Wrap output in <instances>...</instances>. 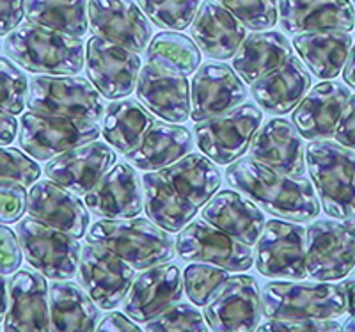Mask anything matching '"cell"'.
I'll use <instances>...</instances> for the list:
<instances>
[{
  "mask_svg": "<svg viewBox=\"0 0 355 332\" xmlns=\"http://www.w3.org/2000/svg\"><path fill=\"white\" fill-rule=\"evenodd\" d=\"M226 180L234 191L245 194L277 219L307 222L320 213V201L309 180L281 175L250 157L231 164Z\"/></svg>",
  "mask_w": 355,
  "mask_h": 332,
  "instance_id": "obj_1",
  "label": "cell"
},
{
  "mask_svg": "<svg viewBox=\"0 0 355 332\" xmlns=\"http://www.w3.org/2000/svg\"><path fill=\"white\" fill-rule=\"evenodd\" d=\"M9 59L36 75H77L85 66L82 37L36 24H20L6 37Z\"/></svg>",
  "mask_w": 355,
  "mask_h": 332,
  "instance_id": "obj_2",
  "label": "cell"
},
{
  "mask_svg": "<svg viewBox=\"0 0 355 332\" xmlns=\"http://www.w3.org/2000/svg\"><path fill=\"white\" fill-rule=\"evenodd\" d=\"M87 243L101 245L135 270L164 265L176 254V243L150 219H101L89 227Z\"/></svg>",
  "mask_w": 355,
  "mask_h": 332,
  "instance_id": "obj_3",
  "label": "cell"
},
{
  "mask_svg": "<svg viewBox=\"0 0 355 332\" xmlns=\"http://www.w3.org/2000/svg\"><path fill=\"white\" fill-rule=\"evenodd\" d=\"M306 164L323 211L339 220L355 219V151L336 141H315L306 150Z\"/></svg>",
  "mask_w": 355,
  "mask_h": 332,
  "instance_id": "obj_4",
  "label": "cell"
},
{
  "mask_svg": "<svg viewBox=\"0 0 355 332\" xmlns=\"http://www.w3.org/2000/svg\"><path fill=\"white\" fill-rule=\"evenodd\" d=\"M263 315L268 320L320 318L336 320L348 313L347 295L341 284L286 283L275 281L263 288Z\"/></svg>",
  "mask_w": 355,
  "mask_h": 332,
  "instance_id": "obj_5",
  "label": "cell"
},
{
  "mask_svg": "<svg viewBox=\"0 0 355 332\" xmlns=\"http://www.w3.org/2000/svg\"><path fill=\"white\" fill-rule=\"evenodd\" d=\"M27 109L44 116L98 123L105 100L89 80L75 75H37L28 82Z\"/></svg>",
  "mask_w": 355,
  "mask_h": 332,
  "instance_id": "obj_6",
  "label": "cell"
},
{
  "mask_svg": "<svg viewBox=\"0 0 355 332\" xmlns=\"http://www.w3.org/2000/svg\"><path fill=\"white\" fill-rule=\"evenodd\" d=\"M15 233L28 265L44 277L68 281L77 274L82 251L78 238L46 226L31 215L18 220Z\"/></svg>",
  "mask_w": 355,
  "mask_h": 332,
  "instance_id": "obj_7",
  "label": "cell"
},
{
  "mask_svg": "<svg viewBox=\"0 0 355 332\" xmlns=\"http://www.w3.org/2000/svg\"><path fill=\"white\" fill-rule=\"evenodd\" d=\"M261 121V109L254 103H243L217 118L196 123V144L211 162L227 166L249 150Z\"/></svg>",
  "mask_w": 355,
  "mask_h": 332,
  "instance_id": "obj_8",
  "label": "cell"
},
{
  "mask_svg": "<svg viewBox=\"0 0 355 332\" xmlns=\"http://www.w3.org/2000/svg\"><path fill=\"white\" fill-rule=\"evenodd\" d=\"M100 132V125L94 121L25 112L18 128V142L34 160H52L66 151L96 141Z\"/></svg>",
  "mask_w": 355,
  "mask_h": 332,
  "instance_id": "obj_9",
  "label": "cell"
},
{
  "mask_svg": "<svg viewBox=\"0 0 355 332\" xmlns=\"http://www.w3.org/2000/svg\"><path fill=\"white\" fill-rule=\"evenodd\" d=\"M142 62L139 53L105 37H89L85 45V71L89 82L103 98L121 100L135 91Z\"/></svg>",
  "mask_w": 355,
  "mask_h": 332,
  "instance_id": "obj_10",
  "label": "cell"
},
{
  "mask_svg": "<svg viewBox=\"0 0 355 332\" xmlns=\"http://www.w3.org/2000/svg\"><path fill=\"white\" fill-rule=\"evenodd\" d=\"M176 251L183 261L215 265L230 272L249 270L254 263V252L249 245L205 219L192 220L183 227L178 236Z\"/></svg>",
  "mask_w": 355,
  "mask_h": 332,
  "instance_id": "obj_11",
  "label": "cell"
},
{
  "mask_svg": "<svg viewBox=\"0 0 355 332\" xmlns=\"http://www.w3.org/2000/svg\"><path fill=\"white\" fill-rule=\"evenodd\" d=\"M306 227L290 220H266L256 243L254 265L261 276L275 279H304L306 274Z\"/></svg>",
  "mask_w": 355,
  "mask_h": 332,
  "instance_id": "obj_12",
  "label": "cell"
},
{
  "mask_svg": "<svg viewBox=\"0 0 355 332\" xmlns=\"http://www.w3.org/2000/svg\"><path fill=\"white\" fill-rule=\"evenodd\" d=\"M306 274L331 283L347 277L355 267V235L345 224L320 220L307 227Z\"/></svg>",
  "mask_w": 355,
  "mask_h": 332,
  "instance_id": "obj_13",
  "label": "cell"
},
{
  "mask_svg": "<svg viewBox=\"0 0 355 332\" xmlns=\"http://www.w3.org/2000/svg\"><path fill=\"white\" fill-rule=\"evenodd\" d=\"M135 279V268L109 249L87 243L78 259V283L100 309L117 308Z\"/></svg>",
  "mask_w": 355,
  "mask_h": 332,
  "instance_id": "obj_14",
  "label": "cell"
},
{
  "mask_svg": "<svg viewBox=\"0 0 355 332\" xmlns=\"http://www.w3.org/2000/svg\"><path fill=\"white\" fill-rule=\"evenodd\" d=\"M263 315L261 290L252 276H233L205 306V320L214 332H256Z\"/></svg>",
  "mask_w": 355,
  "mask_h": 332,
  "instance_id": "obj_15",
  "label": "cell"
},
{
  "mask_svg": "<svg viewBox=\"0 0 355 332\" xmlns=\"http://www.w3.org/2000/svg\"><path fill=\"white\" fill-rule=\"evenodd\" d=\"M247 87L231 66L206 62L199 66L190 87V116L196 123L217 118L243 105Z\"/></svg>",
  "mask_w": 355,
  "mask_h": 332,
  "instance_id": "obj_16",
  "label": "cell"
},
{
  "mask_svg": "<svg viewBox=\"0 0 355 332\" xmlns=\"http://www.w3.org/2000/svg\"><path fill=\"white\" fill-rule=\"evenodd\" d=\"M89 25L94 36L135 53L148 49L153 34L150 20L133 0H89Z\"/></svg>",
  "mask_w": 355,
  "mask_h": 332,
  "instance_id": "obj_17",
  "label": "cell"
},
{
  "mask_svg": "<svg viewBox=\"0 0 355 332\" xmlns=\"http://www.w3.org/2000/svg\"><path fill=\"white\" fill-rule=\"evenodd\" d=\"M183 277L176 265H157L141 272L123 302V311L130 320L146 324L183 297Z\"/></svg>",
  "mask_w": 355,
  "mask_h": 332,
  "instance_id": "obj_18",
  "label": "cell"
},
{
  "mask_svg": "<svg viewBox=\"0 0 355 332\" xmlns=\"http://www.w3.org/2000/svg\"><path fill=\"white\" fill-rule=\"evenodd\" d=\"M252 160L291 178L306 176V146L299 130L288 119L272 118L258 128L249 146Z\"/></svg>",
  "mask_w": 355,
  "mask_h": 332,
  "instance_id": "obj_19",
  "label": "cell"
},
{
  "mask_svg": "<svg viewBox=\"0 0 355 332\" xmlns=\"http://www.w3.org/2000/svg\"><path fill=\"white\" fill-rule=\"evenodd\" d=\"M4 332H50L49 284L37 270L21 268L9 281Z\"/></svg>",
  "mask_w": 355,
  "mask_h": 332,
  "instance_id": "obj_20",
  "label": "cell"
},
{
  "mask_svg": "<svg viewBox=\"0 0 355 332\" xmlns=\"http://www.w3.org/2000/svg\"><path fill=\"white\" fill-rule=\"evenodd\" d=\"M114 164L116 153L107 146V142L93 141L49 160L44 175L73 194L85 195L112 169Z\"/></svg>",
  "mask_w": 355,
  "mask_h": 332,
  "instance_id": "obj_21",
  "label": "cell"
},
{
  "mask_svg": "<svg viewBox=\"0 0 355 332\" xmlns=\"http://www.w3.org/2000/svg\"><path fill=\"white\" fill-rule=\"evenodd\" d=\"M85 207L101 219H133L144 208L142 180L128 164L114 166L85 194Z\"/></svg>",
  "mask_w": 355,
  "mask_h": 332,
  "instance_id": "obj_22",
  "label": "cell"
},
{
  "mask_svg": "<svg viewBox=\"0 0 355 332\" xmlns=\"http://www.w3.org/2000/svg\"><path fill=\"white\" fill-rule=\"evenodd\" d=\"M135 91L139 102L158 118L169 123L190 118V85L185 75L148 62L141 68Z\"/></svg>",
  "mask_w": 355,
  "mask_h": 332,
  "instance_id": "obj_23",
  "label": "cell"
},
{
  "mask_svg": "<svg viewBox=\"0 0 355 332\" xmlns=\"http://www.w3.org/2000/svg\"><path fill=\"white\" fill-rule=\"evenodd\" d=\"M277 20L288 34L355 28V9L350 0H279Z\"/></svg>",
  "mask_w": 355,
  "mask_h": 332,
  "instance_id": "obj_24",
  "label": "cell"
},
{
  "mask_svg": "<svg viewBox=\"0 0 355 332\" xmlns=\"http://www.w3.org/2000/svg\"><path fill=\"white\" fill-rule=\"evenodd\" d=\"M352 93L339 82H322L315 85L295 107L291 123L307 141H325L334 137L336 125L350 100Z\"/></svg>",
  "mask_w": 355,
  "mask_h": 332,
  "instance_id": "obj_25",
  "label": "cell"
},
{
  "mask_svg": "<svg viewBox=\"0 0 355 332\" xmlns=\"http://www.w3.org/2000/svg\"><path fill=\"white\" fill-rule=\"evenodd\" d=\"M27 211L50 227L75 238L87 233L89 211L77 194L53 182H36L28 192Z\"/></svg>",
  "mask_w": 355,
  "mask_h": 332,
  "instance_id": "obj_26",
  "label": "cell"
},
{
  "mask_svg": "<svg viewBox=\"0 0 355 332\" xmlns=\"http://www.w3.org/2000/svg\"><path fill=\"white\" fill-rule=\"evenodd\" d=\"M311 87V75L304 62L291 55L284 64L250 84V94L263 112L283 116L304 100Z\"/></svg>",
  "mask_w": 355,
  "mask_h": 332,
  "instance_id": "obj_27",
  "label": "cell"
},
{
  "mask_svg": "<svg viewBox=\"0 0 355 332\" xmlns=\"http://www.w3.org/2000/svg\"><path fill=\"white\" fill-rule=\"evenodd\" d=\"M202 219L249 247L258 243L266 224L258 204L239 191L215 194L202 208Z\"/></svg>",
  "mask_w": 355,
  "mask_h": 332,
  "instance_id": "obj_28",
  "label": "cell"
},
{
  "mask_svg": "<svg viewBox=\"0 0 355 332\" xmlns=\"http://www.w3.org/2000/svg\"><path fill=\"white\" fill-rule=\"evenodd\" d=\"M192 37L206 57L233 59L247 37V28L215 0H206L192 21Z\"/></svg>",
  "mask_w": 355,
  "mask_h": 332,
  "instance_id": "obj_29",
  "label": "cell"
},
{
  "mask_svg": "<svg viewBox=\"0 0 355 332\" xmlns=\"http://www.w3.org/2000/svg\"><path fill=\"white\" fill-rule=\"evenodd\" d=\"M192 151V134L189 128L173 123L155 121L137 146L126 153L132 166L148 173H158L176 164Z\"/></svg>",
  "mask_w": 355,
  "mask_h": 332,
  "instance_id": "obj_30",
  "label": "cell"
},
{
  "mask_svg": "<svg viewBox=\"0 0 355 332\" xmlns=\"http://www.w3.org/2000/svg\"><path fill=\"white\" fill-rule=\"evenodd\" d=\"M50 332H96L100 308L71 281L50 286Z\"/></svg>",
  "mask_w": 355,
  "mask_h": 332,
  "instance_id": "obj_31",
  "label": "cell"
},
{
  "mask_svg": "<svg viewBox=\"0 0 355 332\" xmlns=\"http://www.w3.org/2000/svg\"><path fill=\"white\" fill-rule=\"evenodd\" d=\"M293 49L311 73L323 80H331L345 68L352 49V36L341 30L297 34L293 37Z\"/></svg>",
  "mask_w": 355,
  "mask_h": 332,
  "instance_id": "obj_32",
  "label": "cell"
},
{
  "mask_svg": "<svg viewBox=\"0 0 355 332\" xmlns=\"http://www.w3.org/2000/svg\"><path fill=\"white\" fill-rule=\"evenodd\" d=\"M291 55V43L284 34L259 30L243 40L233 57V69L243 82L252 84L263 75L270 73L272 69L284 64Z\"/></svg>",
  "mask_w": 355,
  "mask_h": 332,
  "instance_id": "obj_33",
  "label": "cell"
},
{
  "mask_svg": "<svg viewBox=\"0 0 355 332\" xmlns=\"http://www.w3.org/2000/svg\"><path fill=\"white\" fill-rule=\"evenodd\" d=\"M144 210L151 222L169 233H178L192 222L198 208L189 203L160 173H146L142 176Z\"/></svg>",
  "mask_w": 355,
  "mask_h": 332,
  "instance_id": "obj_34",
  "label": "cell"
},
{
  "mask_svg": "<svg viewBox=\"0 0 355 332\" xmlns=\"http://www.w3.org/2000/svg\"><path fill=\"white\" fill-rule=\"evenodd\" d=\"M189 203L196 208L205 207L220 189L222 176L206 155L189 153L176 164L158 171Z\"/></svg>",
  "mask_w": 355,
  "mask_h": 332,
  "instance_id": "obj_35",
  "label": "cell"
},
{
  "mask_svg": "<svg viewBox=\"0 0 355 332\" xmlns=\"http://www.w3.org/2000/svg\"><path fill=\"white\" fill-rule=\"evenodd\" d=\"M155 123L153 114L135 100H116L105 109L103 137L110 146L130 153Z\"/></svg>",
  "mask_w": 355,
  "mask_h": 332,
  "instance_id": "obj_36",
  "label": "cell"
},
{
  "mask_svg": "<svg viewBox=\"0 0 355 332\" xmlns=\"http://www.w3.org/2000/svg\"><path fill=\"white\" fill-rule=\"evenodd\" d=\"M31 24L82 37L89 28V0H25Z\"/></svg>",
  "mask_w": 355,
  "mask_h": 332,
  "instance_id": "obj_37",
  "label": "cell"
},
{
  "mask_svg": "<svg viewBox=\"0 0 355 332\" xmlns=\"http://www.w3.org/2000/svg\"><path fill=\"white\" fill-rule=\"evenodd\" d=\"M148 62L180 75H192L201 66V50L194 40L180 33H160L148 45Z\"/></svg>",
  "mask_w": 355,
  "mask_h": 332,
  "instance_id": "obj_38",
  "label": "cell"
},
{
  "mask_svg": "<svg viewBox=\"0 0 355 332\" xmlns=\"http://www.w3.org/2000/svg\"><path fill=\"white\" fill-rule=\"evenodd\" d=\"M139 8L157 27L185 30L199 11V0H137Z\"/></svg>",
  "mask_w": 355,
  "mask_h": 332,
  "instance_id": "obj_39",
  "label": "cell"
},
{
  "mask_svg": "<svg viewBox=\"0 0 355 332\" xmlns=\"http://www.w3.org/2000/svg\"><path fill=\"white\" fill-rule=\"evenodd\" d=\"M230 277V270L215 265L192 263L183 272V290L192 304L205 308Z\"/></svg>",
  "mask_w": 355,
  "mask_h": 332,
  "instance_id": "obj_40",
  "label": "cell"
},
{
  "mask_svg": "<svg viewBox=\"0 0 355 332\" xmlns=\"http://www.w3.org/2000/svg\"><path fill=\"white\" fill-rule=\"evenodd\" d=\"M250 30H266L277 24V0H215Z\"/></svg>",
  "mask_w": 355,
  "mask_h": 332,
  "instance_id": "obj_41",
  "label": "cell"
},
{
  "mask_svg": "<svg viewBox=\"0 0 355 332\" xmlns=\"http://www.w3.org/2000/svg\"><path fill=\"white\" fill-rule=\"evenodd\" d=\"M205 316L190 304L176 302L146 322V332H208Z\"/></svg>",
  "mask_w": 355,
  "mask_h": 332,
  "instance_id": "obj_42",
  "label": "cell"
},
{
  "mask_svg": "<svg viewBox=\"0 0 355 332\" xmlns=\"http://www.w3.org/2000/svg\"><path fill=\"white\" fill-rule=\"evenodd\" d=\"M28 78L18 66L0 57V109L17 116L27 103Z\"/></svg>",
  "mask_w": 355,
  "mask_h": 332,
  "instance_id": "obj_43",
  "label": "cell"
},
{
  "mask_svg": "<svg viewBox=\"0 0 355 332\" xmlns=\"http://www.w3.org/2000/svg\"><path fill=\"white\" fill-rule=\"evenodd\" d=\"M41 167L33 157H27L17 148L0 146V182H15L33 186L40 180Z\"/></svg>",
  "mask_w": 355,
  "mask_h": 332,
  "instance_id": "obj_44",
  "label": "cell"
},
{
  "mask_svg": "<svg viewBox=\"0 0 355 332\" xmlns=\"http://www.w3.org/2000/svg\"><path fill=\"white\" fill-rule=\"evenodd\" d=\"M28 207V192L15 182H0V222H18Z\"/></svg>",
  "mask_w": 355,
  "mask_h": 332,
  "instance_id": "obj_45",
  "label": "cell"
},
{
  "mask_svg": "<svg viewBox=\"0 0 355 332\" xmlns=\"http://www.w3.org/2000/svg\"><path fill=\"white\" fill-rule=\"evenodd\" d=\"M256 332H343V325L336 320L300 318V320H268Z\"/></svg>",
  "mask_w": 355,
  "mask_h": 332,
  "instance_id": "obj_46",
  "label": "cell"
},
{
  "mask_svg": "<svg viewBox=\"0 0 355 332\" xmlns=\"http://www.w3.org/2000/svg\"><path fill=\"white\" fill-rule=\"evenodd\" d=\"M21 247L17 233L0 224V272L15 274L21 265Z\"/></svg>",
  "mask_w": 355,
  "mask_h": 332,
  "instance_id": "obj_47",
  "label": "cell"
},
{
  "mask_svg": "<svg viewBox=\"0 0 355 332\" xmlns=\"http://www.w3.org/2000/svg\"><path fill=\"white\" fill-rule=\"evenodd\" d=\"M334 141L355 151V94H352L334 130Z\"/></svg>",
  "mask_w": 355,
  "mask_h": 332,
  "instance_id": "obj_48",
  "label": "cell"
},
{
  "mask_svg": "<svg viewBox=\"0 0 355 332\" xmlns=\"http://www.w3.org/2000/svg\"><path fill=\"white\" fill-rule=\"evenodd\" d=\"M25 17V0H0V36H8Z\"/></svg>",
  "mask_w": 355,
  "mask_h": 332,
  "instance_id": "obj_49",
  "label": "cell"
},
{
  "mask_svg": "<svg viewBox=\"0 0 355 332\" xmlns=\"http://www.w3.org/2000/svg\"><path fill=\"white\" fill-rule=\"evenodd\" d=\"M96 332H144L130 320L123 313H109V315L100 322Z\"/></svg>",
  "mask_w": 355,
  "mask_h": 332,
  "instance_id": "obj_50",
  "label": "cell"
},
{
  "mask_svg": "<svg viewBox=\"0 0 355 332\" xmlns=\"http://www.w3.org/2000/svg\"><path fill=\"white\" fill-rule=\"evenodd\" d=\"M20 128V123L15 119V116L0 109V146H8L15 141Z\"/></svg>",
  "mask_w": 355,
  "mask_h": 332,
  "instance_id": "obj_51",
  "label": "cell"
},
{
  "mask_svg": "<svg viewBox=\"0 0 355 332\" xmlns=\"http://www.w3.org/2000/svg\"><path fill=\"white\" fill-rule=\"evenodd\" d=\"M343 80L350 85L352 89H355V45L350 49V53L347 57L343 68Z\"/></svg>",
  "mask_w": 355,
  "mask_h": 332,
  "instance_id": "obj_52",
  "label": "cell"
},
{
  "mask_svg": "<svg viewBox=\"0 0 355 332\" xmlns=\"http://www.w3.org/2000/svg\"><path fill=\"white\" fill-rule=\"evenodd\" d=\"M8 297H9V283L6 279V274L0 272V322H4L6 309H8Z\"/></svg>",
  "mask_w": 355,
  "mask_h": 332,
  "instance_id": "obj_53",
  "label": "cell"
},
{
  "mask_svg": "<svg viewBox=\"0 0 355 332\" xmlns=\"http://www.w3.org/2000/svg\"><path fill=\"white\" fill-rule=\"evenodd\" d=\"M347 295V304H348V315H355V281H345L341 283Z\"/></svg>",
  "mask_w": 355,
  "mask_h": 332,
  "instance_id": "obj_54",
  "label": "cell"
},
{
  "mask_svg": "<svg viewBox=\"0 0 355 332\" xmlns=\"http://www.w3.org/2000/svg\"><path fill=\"white\" fill-rule=\"evenodd\" d=\"M343 332H355V315H352L347 324L343 325Z\"/></svg>",
  "mask_w": 355,
  "mask_h": 332,
  "instance_id": "obj_55",
  "label": "cell"
},
{
  "mask_svg": "<svg viewBox=\"0 0 355 332\" xmlns=\"http://www.w3.org/2000/svg\"><path fill=\"white\" fill-rule=\"evenodd\" d=\"M345 226H347L348 229H350L352 233H354V235H355V219H347V222H345Z\"/></svg>",
  "mask_w": 355,
  "mask_h": 332,
  "instance_id": "obj_56",
  "label": "cell"
},
{
  "mask_svg": "<svg viewBox=\"0 0 355 332\" xmlns=\"http://www.w3.org/2000/svg\"><path fill=\"white\" fill-rule=\"evenodd\" d=\"M354 2H355V0H354Z\"/></svg>",
  "mask_w": 355,
  "mask_h": 332,
  "instance_id": "obj_57",
  "label": "cell"
}]
</instances>
